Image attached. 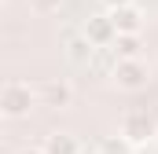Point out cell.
<instances>
[{
    "mask_svg": "<svg viewBox=\"0 0 158 154\" xmlns=\"http://www.w3.org/2000/svg\"><path fill=\"white\" fill-rule=\"evenodd\" d=\"M40 103H44V107H55V110L70 107V103H74L70 81H44V84H40Z\"/></svg>",
    "mask_w": 158,
    "mask_h": 154,
    "instance_id": "cell-6",
    "label": "cell"
},
{
    "mask_svg": "<svg viewBox=\"0 0 158 154\" xmlns=\"http://www.w3.org/2000/svg\"><path fill=\"white\" fill-rule=\"evenodd\" d=\"M121 136L129 143H147L155 136V117L147 110H125L121 114Z\"/></svg>",
    "mask_w": 158,
    "mask_h": 154,
    "instance_id": "cell-2",
    "label": "cell"
},
{
    "mask_svg": "<svg viewBox=\"0 0 158 154\" xmlns=\"http://www.w3.org/2000/svg\"><path fill=\"white\" fill-rule=\"evenodd\" d=\"M19 154H44V147H22Z\"/></svg>",
    "mask_w": 158,
    "mask_h": 154,
    "instance_id": "cell-14",
    "label": "cell"
},
{
    "mask_svg": "<svg viewBox=\"0 0 158 154\" xmlns=\"http://www.w3.org/2000/svg\"><path fill=\"white\" fill-rule=\"evenodd\" d=\"M44 154H81V143L70 132H48L44 136Z\"/></svg>",
    "mask_w": 158,
    "mask_h": 154,
    "instance_id": "cell-9",
    "label": "cell"
},
{
    "mask_svg": "<svg viewBox=\"0 0 158 154\" xmlns=\"http://www.w3.org/2000/svg\"><path fill=\"white\" fill-rule=\"evenodd\" d=\"M63 44H66V59H70L74 66H88L92 55H96V44L85 37V30H66Z\"/></svg>",
    "mask_w": 158,
    "mask_h": 154,
    "instance_id": "cell-5",
    "label": "cell"
},
{
    "mask_svg": "<svg viewBox=\"0 0 158 154\" xmlns=\"http://www.w3.org/2000/svg\"><path fill=\"white\" fill-rule=\"evenodd\" d=\"M114 51H118V59H140V33H125L110 44Z\"/></svg>",
    "mask_w": 158,
    "mask_h": 154,
    "instance_id": "cell-10",
    "label": "cell"
},
{
    "mask_svg": "<svg viewBox=\"0 0 158 154\" xmlns=\"http://www.w3.org/2000/svg\"><path fill=\"white\" fill-rule=\"evenodd\" d=\"M118 51L114 48H96V55H92V63H88V74H99V77H114L118 70Z\"/></svg>",
    "mask_w": 158,
    "mask_h": 154,
    "instance_id": "cell-8",
    "label": "cell"
},
{
    "mask_svg": "<svg viewBox=\"0 0 158 154\" xmlns=\"http://www.w3.org/2000/svg\"><path fill=\"white\" fill-rule=\"evenodd\" d=\"M114 84L125 92H140L147 84V63L143 59H121L118 70H114Z\"/></svg>",
    "mask_w": 158,
    "mask_h": 154,
    "instance_id": "cell-3",
    "label": "cell"
},
{
    "mask_svg": "<svg viewBox=\"0 0 158 154\" xmlns=\"http://www.w3.org/2000/svg\"><path fill=\"white\" fill-rule=\"evenodd\" d=\"M99 154H132V143H129L125 136H107V140L99 143Z\"/></svg>",
    "mask_w": 158,
    "mask_h": 154,
    "instance_id": "cell-11",
    "label": "cell"
},
{
    "mask_svg": "<svg viewBox=\"0 0 158 154\" xmlns=\"http://www.w3.org/2000/svg\"><path fill=\"white\" fill-rule=\"evenodd\" d=\"M37 99H40V92L30 88V81H19V77H11L0 88V110H4V117H26Z\"/></svg>",
    "mask_w": 158,
    "mask_h": 154,
    "instance_id": "cell-1",
    "label": "cell"
},
{
    "mask_svg": "<svg viewBox=\"0 0 158 154\" xmlns=\"http://www.w3.org/2000/svg\"><path fill=\"white\" fill-rule=\"evenodd\" d=\"M107 11H118V7H129V4H136V0H99Z\"/></svg>",
    "mask_w": 158,
    "mask_h": 154,
    "instance_id": "cell-13",
    "label": "cell"
},
{
    "mask_svg": "<svg viewBox=\"0 0 158 154\" xmlns=\"http://www.w3.org/2000/svg\"><path fill=\"white\" fill-rule=\"evenodd\" d=\"M85 37L92 40L96 48H110L114 40H118V30H114V18H110V11H99V15H92L85 26Z\"/></svg>",
    "mask_w": 158,
    "mask_h": 154,
    "instance_id": "cell-4",
    "label": "cell"
},
{
    "mask_svg": "<svg viewBox=\"0 0 158 154\" xmlns=\"http://www.w3.org/2000/svg\"><path fill=\"white\" fill-rule=\"evenodd\" d=\"M37 15H59L63 11V0H30Z\"/></svg>",
    "mask_w": 158,
    "mask_h": 154,
    "instance_id": "cell-12",
    "label": "cell"
},
{
    "mask_svg": "<svg viewBox=\"0 0 158 154\" xmlns=\"http://www.w3.org/2000/svg\"><path fill=\"white\" fill-rule=\"evenodd\" d=\"M110 18H114V30H118V37H125V33H140V30H143V11H140L136 4L110 11Z\"/></svg>",
    "mask_w": 158,
    "mask_h": 154,
    "instance_id": "cell-7",
    "label": "cell"
}]
</instances>
